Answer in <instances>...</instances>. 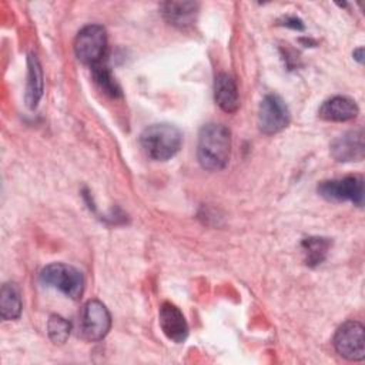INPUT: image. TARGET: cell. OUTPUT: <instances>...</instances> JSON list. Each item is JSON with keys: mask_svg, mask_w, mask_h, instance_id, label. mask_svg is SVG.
<instances>
[{"mask_svg": "<svg viewBox=\"0 0 365 365\" xmlns=\"http://www.w3.org/2000/svg\"><path fill=\"white\" fill-rule=\"evenodd\" d=\"M231 155V133L224 124L210 123L198 133L197 158L207 171L224 170Z\"/></svg>", "mask_w": 365, "mask_h": 365, "instance_id": "obj_1", "label": "cell"}, {"mask_svg": "<svg viewBox=\"0 0 365 365\" xmlns=\"http://www.w3.org/2000/svg\"><path fill=\"white\" fill-rule=\"evenodd\" d=\"M140 145L148 158L154 161H167L180 151L182 145V134L180 128L173 124H151L143 130Z\"/></svg>", "mask_w": 365, "mask_h": 365, "instance_id": "obj_2", "label": "cell"}, {"mask_svg": "<svg viewBox=\"0 0 365 365\" xmlns=\"http://www.w3.org/2000/svg\"><path fill=\"white\" fill-rule=\"evenodd\" d=\"M41 284L53 287L71 299H78L84 292V277L73 265L53 262L46 265L40 272Z\"/></svg>", "mask_w": 365, "mask_h": 365, "instance_id": "obj_3", "label": "cell"}, {"mask_svg": "<svg viewBox=\"0 0 365 365\" xmlns=\"http://www.w3.org/2000/svg\"><path fill=\"white\" fill-rule=\"evenodd\" d=\"M107 51V33L100 24H87L76 36L74 53L78 61L86 66L101 63Z\"/></svg>", "mask_w": 365, "mask_h": 365, "instance_id": "obj_4", "label": "cell"}, {"mask_svg": "<svg viewBox=\"0 0 365 365\" xmlns=\"http://www.w3.org/2000/svg\"><path fill=\"white\" fill-rule=\"evenodd\" d=\"M111 328V315L107 307L98 299L87 301L78 317V329L86 341H101Z\"/></svg>", "mask_w": 365, "mask_h": 365, "instance_id": "obj_5", "label": "cell"}, {"mask_svg": "<svg viewBox=\"0 0 365 365\" xmlns=\"http://www.w3.org/2000/svg\"><path fill=\"white\" fill-rule=\"evenodd\" d=\"M317 190L322 198L332 202L351 201L358 207L364 204V178L359 175L321 181Z\"/></svg>", "mask_w": 365, "mask_h": 365, "instance_id": "obj_6", "label": "cell"}, {"mask_svg": "<svg viewBox=\"0 0 365 365\" xmlns=\"http://www.w3.org/2000/svg\"><path fill=\"white\" fill-rule=\"evenodd\" d=\"M364 325L349 319L339 325L334 335L335 351L348 361H362L365 358Z\"/></svg>", "mask_w": 365, "mask_h": 365, "instance_id": "obj_7", "label": "cell"}, {"mask_svg": "<svg viewBox=\"0 0 365 365\" xmlns=\"http://www.w3.org/2000/svg\"><path fill=\"white\" fill-rule=\"evenodd\" d=\"M289 110L285 101L277 94L262 98L258 108V128L262 134L272 135L282 131L289 124Z\"/></svg>", "mask_w": 365, "mask_h": 365, "instance_id": "obj_8", "label": "cell"}, {"mask_svg": "<svg viewBox=\"0 0 365 365\" xmlns=\"http://www.w3.org/2000/svg\"><path fill=\"white\" fill-rule=\"evenodd\" d=\"M365 154L364 130H349L331 143V155L339 163L362 161Z\"/></svg>", "mask_w": 365, "mask_h": 365, "instance_id": "obj_9", "label": "cell"}, {"mask_svg": "<svg viewBox=\"0 0 365 365\" xmlns=\"http://www.w3.org/2000/svg\"><path fill=\"white\" fill-rule=\"evenodd\" d=\"M158 324L163 334L173 342L181 344L188 336V324L180 308L171 302H164L160 307Z\"/></svg>", "mask_w": 365, "mask_h": 365, "instance_id": "obj_10", "label": "cell"}, {"mask_svg": "<svg viewBox=\"0 0 365 365\" xmlns=\"http://www.w3.org/2000/svg\"><path fill=\"white\" fill-rule=\"evenodd\" d=\"M358 111V106L352 98L346 96H334L321 104L318 115L327 121L342 123L355 118Z\"/></svg>", "mask_w": 365, "mask_h": 365, "instance_id": "obj_11", "label": "cell"}, {"mask_svg": "<svg viewBox=\"0 0 365 365\" xmlns=\"http://www.w3.org/2000/svg\"><path fill=\"white\" fill-rule=\"evenodd\" d=\"M214 100L217 106L225 113H235L240 107V97L235 80L227 74L220 73L214 81Z\"/></svg>", "mask_w": 365, "mask_h": 365, "instance_id": "obj_12", "label": "cell"}, {"mask_svg": "<svg viewBox=\"0 0 365 365\" xmlns=\"http://www.w3.org/2000/svg\"><path fill=\"white\" fill-rule=\"evenodd\" d=\"M200 4L197 1H165L161 4L164 19L180 29L188 27L195 21Z\"/></svg>", "mask_w": 365, "mask_h": 365, "instance_id": "obj_13", "label": "cell"}, {"mask_svg": "<svg viewBox=\"0 0 365 365\" xmlns=\"http://www.w3.org/2000/svg\"><path fill=\"white\" fill-rule=\"evenodd\" d=\"M44 78L43 70L36 54L30 53L27 57V81H26V93L24 100L29 108H36L40 98L43 97Z\"/></svg>", "mask_w": 365, "mask_h": 365, "instance_id": "obj_14", "label": "cell"}, {"mask_svg": "<svg viewBox=\"0 0 365 365\" xmlns=\"http://www.w3.org/2000/svg\"><path fill=\"white\" fill-rule=\"evenodd\" d=\"M21 292L16 282H4L0 289V314L4 321L17 319L21 315Z\"/></svg>", "mask_w": 365, "mask_h": 365, "instance_id": "obj_15", "label": "cell"}, {"mask_svg": "<svg viewBox=\"0 0 365 365\" xmlns=\"http://www.w3.org/2000/svg\"><path fill=\"white\" fill-rule=\"evenodd\" d=\"M329 240L322 237H309L302 241V251L305 254V262L309 267L319 265L329 250Z\"/></svg>", "mask_w": 365, "mask_h": 365, "instance_id": "obj_16", "label": "cell"}, {"mask_svg": "<svg viewBox=\"0 0 365 365\" xmlns=\"http://www.w3.org/2000/svg\"><path fill=\"white\" fill-rule=\"evenodd\" d=\"M91 68V74L93 78L96 81V84L110 97H120L121 96V88L117 84L110 67L106 64V61L103 60L101 63L90 67Z\"/></svg>", "mask_w": 365, "mask_h": 365, "instance_id": "obj_17", "label": "cell"}, {"mask_svg": "<svg viewBox=\"0 0 365 365\" xmlns=\"http://www.w3.org/2000/svg\"><path fill=\"white\" fill-rule=\"evenodd\" d=\"M70 332H71V324L66 318L56 314L48 318L47 334L53 344L63 345L68 339Z\"/></svg>", "mask_w": 365, "mask_h": 365, "instance_id": "obj_18", "label": "cell"}, {"mask_svg": "<svg viewBox=\"0 0 365 365\" xmlns=\"http://www.w3.org/2000/svg\"><path fill=\"white\" fill-rule=\"evenodd\" d=\"M284 21H285L284 26H287V27H291L294 30H304L302 21L299 19H297V17H287Z\"/></svg>", "mask_w": 365, "mask_h": 365, "instance_id": "obj_19", "label": "cell"}, {"mask_svg": "<svg viewBox=\"0 0 365 365\" xmlns=\"http://www.w3.org/2000/svg\"><path fill=\"white\" fill-rule=\"evenodd\" d=\"M362 53H364V48H362V47H359L358 50L354 51V58L358 60L359 63H362Z\"/></svg>", "mask_w": 365, "mask_h": 365, "instance_id": "obj_20", "label": "cell"}]
</instances>
